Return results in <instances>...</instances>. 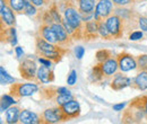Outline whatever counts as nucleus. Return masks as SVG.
<instances>
[{"label":"nucleus","instance_id":"nucleus-1","mask_svg":"<svg viewBox=\"0 0 147 124\" xmlns=\"http://www.w3.org/2000/svg\"><path fill=\"white\" fill-rule=\"evenodd\" d=\"M58 7H59V10H60L62 17L70 25H73L76 28L83 29L84 21L82 19L80 13L76 6L75 0H59Z\"/></svg>","mask_w":147,"mask_h":124},{"label":"nucleus","instance_id":"nucleus-2","mask_svg":"<svg viewBox=\"0 0 147 124\" xmlns=\"http://www.w3.org/2000/svg\"><path fill=\"white\" fill-rule=\"evenodd\" d=\"M40 90V87L37 86L36 82H28V84H11L9 87V94L14 96L16 99H20L23 97H28L34 95Z\"/></svg>","mask_w":147,"mask_h":124},{"label":"nucleus","instance_id":"nucleus-3","mask_svg":"<svg viewBox=\"0 0 147 124\" xmlns=\"http://www.w3.org/2000/svg\"><path fill=\"white\" fill-rule=\"evenodd\" d=\"M37 70H38V68L36 66V62L32 58H24L18 66L20 77L27 81L36 82Z\"/></svg>","mask_w":147,"mask_h":124},{"label":"nucleus","instance_id":"nucleus-4","mask_svg":"<svg viewBox=\"0 0 147 124\" xmlns=\"http://www.w3.org/2000/svg\"><path fill=\"white\" fill-rule=\"evenodd\" d=\"M105 24L107 27L112 35L113 40H119L122 38L123 35L126 34V28H125V21L123 19L118 16L117 14H112L111 16L105 19Z\"/></svg>","mask_w":147,"mask_h":124},{"label":"nucleus","instance_id":"nucleus-5","mask_svg":"<svg viewBox=\"0 0 147 124\" xmlns=\"http://www.w3.org/2000/svg\"><path fill=\"white\" fill-rule=\"evenodd\" d=\"M41 121L42 124H55L60 122H67V117L63 114L60 106L47 108L41 113Z\"/></svg>","mask_w":147,"mask_h":124},{"label":"nucleus","instance_id":"nucleus-6","mask_svg":"<svg viewBox=\"0 0 147 124\" xmlns=\"http://www.w3.org/2000/svg\"><path fill=\"white\" fill-rule=\"evenodd\" d=\"M113 9H114V5L112 0H97L94 10V19L97 21L105 20L113 14Z\"/></svg>","mask_w":147,"mask_h":124},{"label":"nucleus","instance_id":"nucleus-7","mask_svg":"<svg viewBox=\"0 0 147 124\" xmlns=\"http://www.w3.org/2000/svg\"><path fill=\"white\" fill-rule=\"evenodd\" d=\"M67 48H63L61 45H57L52 44L50 42H48L47 40H44L43 37L38 34H35V55L41 56L45 52H53V51H61L65 50Z\"/></svg>","mask_w":147,"mask_h":124},{"label":"nucleus","instance_id":"nucleus-8","mask_svg":"<svg viewBox=\"0 0 147 124\" xmlns=\"http://www.w3.org/2000/svg\"><path fill=\"white\" fill-rule=\"evenodd\" d=\"M117 60L119 63V70L121 72H128V71L137 69L136 58L127 51H122L119 54H117Z\"/></svg>","mask_w":147,"mask_h":124},{"label":"nucleus","instance_id":"nucleus-9","mask_svg":"<svg viewBox=\"0 0 147 124\" xmlns=\"http://www.w3.org/2000/svg\"><path fill=\"white\" fill-rule=\"evenodd\" d=\"M100 37L98 34V21L92 19L84 23L83 26V41L85 42H91L95 41Z\"/></svg>","mask_w":147,"mask_h":124},{"label":"nucleus","instance_id":"nucleus-10","mask_svg":"<svg viewBox=\"0 0 147 124\" xmlns=\"http://www.w3.org/2000/svg\"><path fill=\"white\" fill-rule=\"evenodd\" d=\"M40 98L44 101H53L60 94H69L70 90L66 87H55V86H42L40 87Z\"/></svg>","mask_w":147,"mask_h":124},{"label":"nucleus","instance_id":"nucleus-11","mask_svg":"<svg viewBox=\"0 0 147 124\" xmlns=\"http://www.w3.org/2000/svg\"><path fill=\"white\" fill-rule=\"evenodd\" d=\"M0 23H3L6 26H15L16 24V13L3 0H1L0 5Z\"/></svg>","mask_w":147,"mask_h":124},{"label":"nucleus","instance_id":"nucleus-12","mask_svg":"<svg viewBox=\"0 0 147 124\" xmlns=\"http://www.w3.org/2000/svg\"><path fill=\"white\" fill-rule=\"evenodd\" d=\"M52 28L55 32L57 37H58L59 45H61L63 48H69L70 45H73L74 38L67 33L66 28L63 27V25L61 23H55L52 25Z\"/></svg>","mask_w":147,"mask_h":124},{"label":"nucleus","instance_id":"nucleus-13","mask_svg":"<svg viewBox=\"0 0 147 124\" xmlns=\"http://www.w3.org/2000/svg\"><path fill=\"white\" fill-rule=\"evenodd\" d=\"M0 26H1V31H0L1 42L6 44H10L11 46H16L17 36H16L15 26H6L3 23H0Z\"/></svg>","mask_w":147,"mask_h":124},{"label":"nucleus","instance_id":"nucleus-14","mask_svg":"<svg viewBox=\"0 0 147 124\" xmlns=\"http://www.w3.org/2000/svg\"><path fill=\"white\" fill-rule=\"evenodd\" d=\"M60 107H61V109H62V112L66 115L68 121L76 119V117H78L80 115V105H79L78 101H76L75 98L69 101L68 103L63 104L62 106Z\"/></svg>","mask_w":147,"mask_h":124},{"label":"nucleus","instance_id":"nucleus-15","mask_svg":"<svg viewBox=\"0 0 147 124\" xmlns=\"http://www.w3.org/2000/svg\"><path fill=\"white\" fill-rule=\"evenodd\" d=\"M131 81H132V79H130L129 77L122 74V72L120 71V72H117L114 74V78L111 81L110 87L114 91H119V90H122V89L127 88V87H130Z\"/></svg>","mask_w":147,"mask_h":124},{"label":"nucleus","instance_id":"nucleus-16","mask_svg":"<svg viewBox=\"0 0 147 124\" xmlns=\"http://www.w3.org/2000/svg\"><path fill=\"white\" fill-rule=\"evenodd\" d=\"M55 81V72L51 68L42 66L38 68L36 74V84H51Z\"/></svg>","mask_w":147,"mask_h":124},{"label":"nucleus","instance_id":"nucleus-17","mask_svg":"<svg viewBox=\"0 0 147 124\" xmlns=\"http://www.w3.org/2000/svg\"><path fill=\"white\" fill-rule=\"evenodd\" d=\"M38 35H41L44 40H47L48 42L52 43V44H57L59 45V41L58 37L55 35V32L53 31L51 25H47V24H41L38 29L36 32Z\"/></svg>","mask_w":147,"mask_h":124},{"label":"nucleus","instance_id":"nucleus-18","mask_svg":"<svg viewBox=\"0 0 147 124\" xmlns=\"http://www.w3.org/2000/svg\"><path fill=\"white\" fill-rule=\"evenodd\" d=\"M19 123L22 124H42L41 116L36 113L28 111V109H22L20 116H19Z\"/></svg>","mask_w":147,"mask_h":124},{"label":"nucleus","instance_id":"nucleus-19","mask_svg":"<svg viewBox=\"0 0 147 124\" xmlns=\"http://www.w3.org/2000/svg\"><path fill=\"white\" fill-rule=\"evenodd\" d=\"M103 71L105 74V78H111L113 77L118 71H119V63L117 60V56H111L107 61L102 63Z\"/></svg>","mask_w":147,"mask_h":124},{"label":"nucleus","instance_id":"nucleus-20","mask_svg":"<svg viewBox=\"0 0 147 124\" xmlns=\"http://www.w3.org/2000/svg\"><path fill=\"white\" fill-rule=\"evenodd\" d=\"M130 87L140 91H145L147 90V71H138V73L136 74V77L132 79Z\"/></svg>","mask_w":147,"mask_h":124},{"label":"nucleus","instance_id":"nucleus-21","mask_svg":"<svg viewBox=\"0 0 147 124\" xmlns=\"http://www.w3.org/2000/svg\"><path fill=\"white\" fill-rule=\"evenodd\" d=\"M90 81L92 84H100L105 79V74L103 71V67L101 62H97L95 66H93L92 70L90 72V77H88Z\"/></svg>","mask_w":147,"mask_h":124},{"label":"nucleus","instance_id":"nucleus-22","mask_svg":"<svg viewBox=\"0 0 147 124\" xmlns=\"http://www.w3.org/2000/svg\"><path fill=\"white\" fill-rule=\"evenodd\" d=\"M76 6L80 14L83 13H91L95 10L97 0H75Z\"/></svg>","mask_w":147,"mask_h":124},{"label":"nucleus","instance_id":"nucleus-23","mask_svg":"<svg viewBox=\"0 0 147 124\" xmlns=\"http://www.w3.org/2000/svg\"><path fill=\"white\" fill-rule=\"evenodd\" d=\"M20 108L18 106H10L6 111V122L8 124H15L19 122Z\"/></svg>","mask_w":147,"mask_h":124},{"label":"nucleus","instance_id":"nucleus-24","mask_svg":"<svg viewBox=\"0 0 147 124\" xmlns=\"http://www.w3.org/2000/svg\"><path fill=\"white\" fill-rule=\"evenodd\" d=\"M7 5H9L10 8L18 15L24 14L25 11V0H8Z\"/></svg>","mask_w":147,"mask_h":124},{"label":"nucleus","instance_id":"nucleus-25","mask_svg":"<svg viewBox=\"0 0 147 124\" xmlns=\"http://www.w3.org/2000/svg\"><path fill=\"white\" fill-rule=\"evenodd\" d=\"M98 34H100V37L103 38V40H107V41L113 40V37H112V35L109 32V29H108V27H107L105 20L98 21Z\"/></svg>","mask_w":147,"mask_h":124},{"label":"nucleus","instance_id":"nucleus-26","mask_svg":"<svg viewBox=\"0 0 147 124\" xmlns=\"http://www.w3.org/2000/svg\"><path fill=\"white\" fill-rule=\"evenodd\" d=\"M74 98H75V96L71 92H69V94H60L53 99V102L57 104V106H62L63 104L68 103L69 101H71Z\"/></svg>","mask_w":147,"mask_h":124},{"label":"nucleus","instance_id":"nucleus-27","mask_svg":"<svg viewBox=\"0 0 147 124\" xmlns=\"http://www.w3.org/2000/svg\"><path fill=\"white\" fill-rule=\"evenodd\" d=\"M111 56H113V53L111 50H107V49H102V50H98L96 54H95V58H96V61L97 62H101L103 63L104 61H107L108 59H110Z\"/></svg>","mask_w":147,"mask_h":124},{"label":"nucleus","instance_id":"nucleus-28","mask_svg":"<svg viewBox=\"0 0 147 124\" xmlns=\"http://www.w3.org/2000/svg\"><path fill=\"white\" fill-rule=\"evenodd\" d=\"M14 82H15V78L9 76L8 72L3 69V67H0V84L9 85V84H14Z\"/></svg>","mask_w":147,"mask_h":124},{"label":"nucleus","instance_id":"nucleus-29","mask_svg":"<svg viewBox=\"0 0 147 124\" xmlns=\"http://www.w3.org/2000/svg\"><path fill=\"white\" fill-rule=\"evenodd\" d=\"M137 60V70L147 71V54H139L136 56Z\"/></svg>","mask_w":147,"mask_h":124},{"label":"nucleus","instance_id":"nucleus-30","mask_svg":"<svg viewBox=\"0 0 147 124\" xmlns=\"http://www.w3.org/2000/svg\"><path fill=\"white\" fill-rule=\"evenodd\" d=\"M40 20H41V23H42V24H47V25H51V26L55 24V20H53V18H52L51 14H50L49 8H48V9H45V10H43V13L41 14V18H40Z\"/></svg>","mask_w":147,"mask_h":124},{"label":"nucleus","instance_id":"nucleus-31","mask_svg":"<svg viewBox=\"0 0 147 124\" xmlns=\"http://www.w3.org/2000/svg\"><path fill=\"white\" fill-rule=\"evenodd\" d=\"M144 38V33L143 31H132L130 34L128 35V40L129 41H139V40H143Z\"/></svg>","mask_w":147,"mask_h":124},{"label":"nucleus","instance_id":"nucleus-32","mask_svg":"<svg viewBox=\"0 0 147 124\" xmlns=\"http://www.w3.org/2000/svg\"><path fill=\"white\" fill-rule=\"evenodd\" d=\"M76 82H77V71L73 69V70H70V72L68 73L67 84H68L69 86H74Z\"/></svg>","mask_w":147,"mask_h":124},{"label":"nucleus","instance_id":"nucleus-33","mask_svg":"<svg viewBox=\"0 0 147 124\" xmlns=\"http://www.w3.org/2000/svg\"><path fill=\"white\" fill-rule=\"evenodd\" d=\"M138 27H139L143 32L147 33V17L146 16L139 15V17H138Z\"/></svg>","mask_w":147,"mask_h":124},{"label":"nucleus","instance_id":"nucleus-34","mask_svg":"<svg viewBox=\"0 0 147 124\" xmlns=\"http://www.w3.org/2000/svg\"><path fill=\"white\" fill-rule=\"evenodd\" d=\"M114 7H128L130 5H134L132 0H112Z\"/></svg>","mask_w":147,"mask_h":124},{"label":"nucleus","instance_id":"nucleus-35","mask_svg":"<svg viewBox=\"0 0 147 124\" xmlns=\"http://www.w3.org/2000/svg\"><path fill=\"white\" fill-rule=\"evenodd\" d=\"M37 61H38L42 66H45V67H48V68H51L52 64H55L51 60H49V59H47V58H43V56H38V58H37Z\"/></svg>","mask_w":147,"mask_h":124},{"label":"nucleus","instance_id":"nucleus-36","mask_svg":"<svg viewBox=\"0 0 147 124\" xmlns=\"http://www.w3.org/2000/svg\"><path fill=\"white\" fill-rule=\"evenodd\" d=\"M84 54H85V49H84L83 46H77V48H75V55H76L77 59H82V58L84 56Z\"/></svg>","mask_w":147,"mask_h":124},{"label":"nucleus","instance_id":"nucleus-37","mask_svg":"<svg viewBox=\"0 0 147 124\" xmlns=\"http://www.w3.org/2000/svg\"><path fill=\"white\" fill-rule=\"evenodd\" d=\"M10 106H11V105H10L9 103H7L5 99H1V103H0V109H1V112L7 111Z\"/></svg>","mask_w":147,"mask_h":124},{"label":"nucleus","instance_id":"nucleus-38","mask_svg":"<svg viewBox=\"0 0 147 124\" xmlns=\"http://www.w3.org/2000/svg\"><path fill=\"white\" fill-rule=\"evenodd\" d=\"M36 7L38 8H41V7H43V6H45V5H48V1L47 0H31Z\"/></svg>","mask_w":147,"mask_h":124},{"label":"nucleus","instance_id":"nucleus-39","mask_svg":"<svg viewBox=\"0 0 147 124\" xmlns=\"http://www.w3.org/2000/svg\"><path fill=\"white\" fill-rule=\"evenodd\" d=\"M126 105H127V103H120V104H115V105H113V109H114V111H117V112H119V111H123Z\"/></svg>","mask_w":147,"mask_h":124},{"label":"nucleus","instance_id":"nucleus-40","mask_svg":"<svg viewBox=\"0 0 147 124\" xmlns=\"http://www.w3.org/2000/svg\"><path fill=\"white\" fill-rule=\"evenodd\" d=\"M15 52H16V55H17L18 59H20L24 55V51H23V48L22 46H16L15 48Z\"/></svg>","mask_w":147,"mask_h":124},{"label":"nucleus","instance_id":"nucleus-41","mask_svg":"<svg viewBox=\"0 0 147 124\" xmlns=\"http://www.w3.org/2000/svg\"><path fill=\"white\" fill-rule=\"evenodd\" d=\"M145 112H146V120H147V95H145Z\"/></svg>","mask_w":147,"mask_h":124},{"label":"nucleus","instance_id":"nucleus-42","mask_svg":"<svg viewBox=\"0 0 147 124\" xmlns=\"http://www.w3.org/2000/svg\"><path fill=\"white\" fill-rule=\"evenodd\" d=\"M143 1H146V0H132L134 3H137V2H143Z\"/></svg>","mask_w":147,"mask_h":124},{"label":"nucleus","instance_id":"nucleus-43","mask_svg":"<svg viewBox=\"0 0 147 124\" xmlns=\"http://www.w3.org/2000/svg\"><path fill=\"white\" fill-rule=\"evenodd\" d=\"M3 1H5V2H6V3H7V2H8V0H3Z\"/></svg>","mask_w":147,"mask_h":124}]
</instances>
